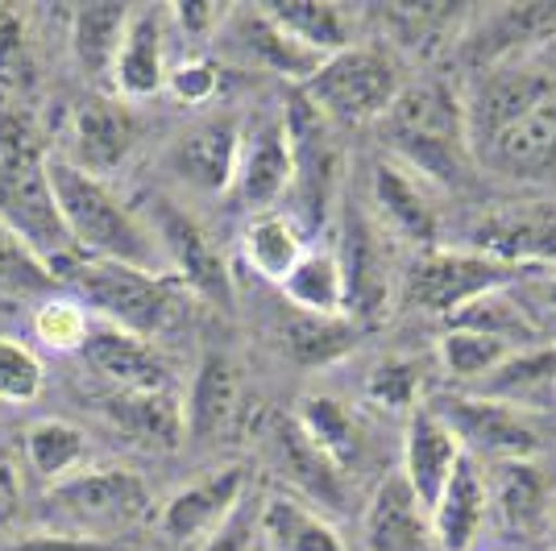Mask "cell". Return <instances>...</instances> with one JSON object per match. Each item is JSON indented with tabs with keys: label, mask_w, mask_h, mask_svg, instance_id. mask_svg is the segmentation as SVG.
Returning a JSON list of instances; mask_svg holds the SVG:
<instances>
[{
	"label": "cell",
	"mask_w": 556,
	"mask_h": 551,
	"mask_svg": "<svg viewBox=\"0 0 556 551\" xmlns=\"http://www.w3.org/2000/svg\"><path fill=\"white\" fill-rule=\"evenodd\" d=\"M553 535H556V518H553Z\"/></svg>",
	"instance_id": "obj_52"
},
{
	"label": "cell",
	"mask_w": 556,
	"mask_h": 551,
	"mask_svg": "<svg viewBox=\"0 0 556 551\" xmlns=\"http://www.w3.org/2000/svg\"><path fill=\"white\" fill-rule=\"evenodd\" d=\"M47 170L59 216L67 225L75 253H84V261H121L134 270L166 274V257L154 229H146L104 179H92L79 166H71L67 154H50Z\"/></svg>",
	"instance_id": "obj_3"
},
{
	"label": "cell",
	"mask_w": 556,
	"mask_h": 551,
	"mask_svg": "<svg viewBox=\"0 0 556 551\" xmlns=\"http://www.w3.org/2000/svg\"><path fill=\"white\" fill-rule=\"evenodd\" d=\"M441 419L457 436L462 452L469 448V457L482 452L494 464H507V460H535L544 452L540 419L523 411L519 402H503L486 394H457L444 402Z\"/></svg>",
	"instance_id": "obj_9"
},
{
	"label": "cell",
	"mask_w": 556,
	"mask_h": 551,
	"mask_svg": "<svg viewBox=\"0 0 556 551\" xmlns=\"http://www.w3.org/2000/svg\"><path fill=\"white\" fill-rule=\"evenodd\" d=\"M366 548L370 551H441L428 510L412 498L407 482L391 473L366 505Z\"/></svg>",
	"instance_id": "obj_24"
},
{
	"label": "cell",
	"mask_w": 556,
	"mask_h": 551,
	"mask_svg": "<svg viewBox=\"0 0 556 551\" xmlns=\"http://www.w3.org/2000/svg\"><path fill=\"white\" fill-rule=\"evenodd\" d=\"M54 286H59V278L34 257V249H25L13 232L0 225V295L22 299V295H47Z\"/></svg>",
	"instance_id": "obj_42"
},
{
	"label": "cell",
	"mask_w": 556,
	"mask_h": 551,
	"mask_svg": "<svg viewBox=\"0 0 556 551\" xmlns=\"http://www.w3.org/2000/svg\"><path fill=\"white\" fill-rule=\"evenodd\" d=\"M225 34H229V47L250 59L254 67L275 71L282 79H295V84H307L316 71L325 67V54L300 47L287 29L278 22H270V13L262 4H250V9H229L225 13Z\"/></svg>",
	"instance_id": "obj_16"
},
{
	"label": "cell",
	"mask_w": 556,
	"mask_h": 551,
	"mask_svg": "<svg viewBox=\"0 0 556 551\" xmlns=\"http://www.w3.org/2000/svg\"><path fill=\"white\" fill-rule=\"evenodd\" d=\"M163 88H170V95H175L179 104H204V100H212L216 88H220V71H216V63H208V59H187V63L166 71Z\"/></svg>",
	"instance_id": "obj_46"
},
{
	"label": "cell",
	"mask_w": 556,
	"mask_h": 551,
	"mask_svg": "<svg viewBox=\"0 0 556 551\" xmlns=\"http://www.w3.org/2000/svg\"><path fill=\"white\" fill-rule=\"evenodd\" d=\"M84 361L109 377L121 394H146V390H170V366L159 348L141 336H129L121 328L100 323L84 341Z\"/></svg>",
	"instance_id": "obj_18"
},
{
	"label": "cell",
	"mask_w": 556,
	"mask_h": 551,
	"mask_svg": "<svg viewBox=\"0 0 556 551\" xmlns=\"http://www.w3.org/2000/svg\"><path fill=\"white\" fill-rule=\"evenodd\" d=\"M4 551H113L109 543H92V539H71V535H34V539H22V543H13V548Z\"/></svg>",
	"instance_id": "obj_49"
},
{
	"label": "cell",
	"mask_w": 556,
	"mask_h": 551,
	"mask_svg": "<svg viewBox=\"0 0 556 551\" xmlns=\"http://www.w3.org/2000/svg\"><path fill=\"white\" fill-rule=\"evenodd\" d=\"M337 266H341V282H345V320H353L357 328L387 320L394 303L391 253L370 225V216H362V212L345 216Z\"/></svg>",
	"instance_id": "obj_11"
},
{
	"label": "cell",
	"mask_w": 556,
	"mask_h": 551,
	"mask_svg": "<svg viewBox=\"0 0 556 551\" xmlns=\"http://www.w3.org/2000/svg\"><path fill=\"white\" fill-rule=\"evenodd\" d=\"M47 158L38 120L25 108H0V225L63 282L84 257L75 253L59 216Z\"/></svg>",
	"instance_id": "obj_1"
},
{
	"label": "cell",
	"mask_w": 556,
	"mask_h": 551,
	"mask_svg": "<svg viewBox=\"0 0 556 551\" xmlns=\"http://www.w3.org/2000/svg\"><path fill=\"white\" fill-rule=\"evenodd\" d=\"M515 266H503L478 249H416L403 270V295L412 307L428 316H457L465 303L482 299L490 291H503Z\"/></svg>",
	"instance_id": "obj_8"
},
{
	"label": "cell",
	"mask_w": 556,
	"mask_h": 551,
	"mask_svg": "<svg viewBox=\"0 0 556 551\" xmlns=\"http://www.w3.org/2000/svg\"><path fill=\"white\" fill-rule=\"evenodd\" d=\"M166 4H146V9H129V22L121 34V47L113 59L116 95L125 100H146L159 95L166 84Z\"/></svg>",
	"instance_id": "obj_17"
},
{
	"label": "cell",
	"mask_w": 556,
	"mask_h": 551,
	"mask_svg": "<svg viewBox=\"0 0 556 551\" xmlns=\"http://www.w3.org/2000/svg\"><path fill=\"white\" fill-rule=\"evenodd\" d=\"M282 295L300 316H320V320H337L345 316V282H341V266L337 253L328 249H307L300 266L278 282Z\"/></svg>",
	"instance_id": "obj_33"
},
{
	"label": "cell",
	"mask_w": 556,
	"mask_h": 551,
	"mask_svg": "<svg viewBox=\"0 0 556 551\" xmlns=\"http://www.w3.org/2000/svg\"><path fill=\"white\" fill-rule=\"evenodd\" d=\"M300 427L307 432V439L332 460V469L345 473H366L374 452H378V436L370 432V423L357 411H349L345 402L328 398V394H312L300 407Z\"/></svg>",
	"instance_id": "obj_21"
},
{
	"label": "cell",
	"mask_w": 556,
	"mask_h": 551,
	"mask_svg": "<svg viewBox=\"0 0 556 551\" xmlns=\"http://www.w3.org/2000/svg\"><path fill=\"white\" fill-rule=\"evenodd\" d=\"M154 236H159V249L175 266V278L184 282L187 295L212 303L220 311L232 307V278L225 257L216 253V245L208 241V232L200 229L187 212L170 204L154 207Z\"/></svg>",
	"instance_id": "obj_12"
},
{
	"label": "cell",
	"mask_w": 556,
	"mask_h": 551,
	"mask_svg": "<svg viewBox=\"0 0 556 551\" xmlns=\"http://www.w3.org/2000/svg\"><path fill=\"white\" fill-rule=\"evenodd\" d=\"M241 411V377L225 353H208L184 398V436L212 444L225 439Z\"/></svg>",
	"instance_id": "obj_23"
},
{
	"label": "cell",
	"mask_w": 556,
	"mask_h": 551,
	"mask_svg": "<svg viewBox=\"0 0 556 551\" xmlns=\"http://www.w3.org/2000/svg\"><path fill=\"white\" fill-rule=\"evenodd\" d=\"M473 249L503 261H556V207H532V212H498L473 229Z\"/></svg>",
	"instance_id": "obj_27"
},
{
	"label": "cell",
	"mask_w": 556,
	"mask_h": 551,
	"mask_svg": "<svg viewBox=\"0 0 556 551\" xmlns=\"http://www.w3.org/2000/svg\"><path fill=\"white\" fill-rule=\"evenodd\" d=\"M457 460H462V444L448 432V423H444L437 411H424V407H419V411L412 414V423H407L403 473H399V477L407 482L412 498H416L428 514H432L441 489L448 485V477H453Z\"/></svg>",
	"instance_id": "obj_20"
},
{
	"label": "cell",
	"mask_w": 556,
	"mask_h": 551,
	"mask_svg": "<svg viewBox=\"0 0 556 551\" xmlns=\"http://www.w3.org/2000/svg\"><path fill=\"white\" fill-rule=\"evenodd\" d=\"M237 154H241V129L220 116V120H204L187 129L170 145V170L195 191L225 195L237 183Z\"/></svg>",
	"instance_id": "obj_22"
},
{
	"label": "cell",
	"mask_w": 556,
	"mask_h": 551,
	"mask_svg": "<svg viewBox=\"0 0 556 551\" xmlns=\"http://www.w3.org/2000/svg\"><path fill=\"white\" fill-rule=\"evenodd\" d=\"M490 505H486V473L478 457L462 452L457 469L448 485L441 489V498L432 505V535H437V548L444 551H469L482 535V523H486Z\"/></svg>",
	"instance_id": "obj_25"
},
{
	"label": "cell",
	"mask_w": 556,
	"mask_h": 551,
	"mask_svg": "<svg viewBox=\"0 0 556 551\" xmlns=\"http://www.w3.org/2000/svg\"><path fill=\"white\" fill-rule=\"evenodd\" d=\"M257 539L266 543V551H345L337 527L320 510L287 494L257 502Z\"/></svg>",
	"instance_id": "obj_28"
},
{
	"label": "cell",
	"mask_w": 556,
	"mask_h": 551,
	"mask_svg": "<svg viewBox=\"0 0 556 551\" xmlns=\"http://www.w3.org/2000/svg\"><path fill=\"white\" fill-rule=\"evenodd\" d=\"M469 133H482L494 170L540 183L556 175V84L548 75L498 67L478 95Z\"/></svg>",
	"instance_id": "obj_2"
},
{
	"label": "cell",
	"mask_w": 556,
	"mask_h": 551,
	"mask_svg": "<svg viewBox=\"0 0 556 551\" xmlns=\"http://www.w3.org/2000/svg\"><path fill=\"white\" fill-rule=\"evenodd\" d=\"M138 145V120L121 100H84L71 113V166L92 179H109Z\"/></svg>",
	"instance_id": "obj_15"
},
{
	"label": "cell",
	"mask_w": 556,
	"mask_h": 551,
	"mask_svg": "<svg viewBox=\"0 0 556 551\" xmlns=\"http://www.w3.org/2000/svg\"><path fill=\"white\" fill-rule=\"evenodd\" d=\"M556 38V4H507L490 13L473 34V54L490 63H507L519 50Z\"/></svg>",
	"instance_id": "obj_30"
},
{
	"label": "cell",
	"mask_w": 556,
	"mask_h": 551,
	"mask_svg": "<svg viewBox=\"0 0 556 551\" xmlns=\"http://www.w3.org/2000/svg\"><path fill=\"white\" fill-rule=\"evenodd\" d=\"M548 303L556 307V278H548Z\"/></svg>",
	"instance_id": "obj_51"
},
{
	"label": "cell",
	"mask_w": 556,
	"mask_h": 551,
	"mask_svg": "<svg viewBox=\"0 0 556 551\" xmlns=\"http://www.w3.org/2000/svg\"><path fill=\"white\" fill-rule=\"evenodd\" d=\"M266 448L275 460L278 477L300 494L303 505L312 510H345L349 502V482L332 469V460L307 439V432L300 427L295 414H278L270 419V432H266Z\"/></svg>",
	"instance_id": "obj_13"
},
{
	"label": "cell",
	"mask_w": 556,
	"mask_h": 551,
	"mask_svg": "<svg viewBox=\"0 0 556 551\" xmlns=\"http://www.w3.org/2000/svg\"><path fill=\"white\" fill-rule=\"evenodd\" d=\"M382 138L394 162L419 175L424 183L453 187L469 162V116L444 84L403 88L391 113L382 116Z\"/></svg>",
	"instance_id": "obj_4"
},
{
	"label": "cell",
	"mask_w": 556,
	"mask_h": 551,
	"mask_svg": "<svg viewBox=\"0 0 556 551\" xmlns=\"http://www.w3.org/2000/svg\"><path fill=\"white\" fill-rule=\"evenodd\" d=\"M374 200H378L382 220H387L399 236H407L416 249H432V245H437V236H441L437 204H432L424 179L412 175L407 166L382 162V166L374 170Z\"/></svg>",
	"instance_id": "obj_26"
},
{
	"label": "cell",
	"mask_w": 556,
	"mask_h": 551,
	"mask_svg": "<svg viewBox=\"0 0 556 551\" xmlns=\"http://www.w3.org/2000/svg\"><path fill=\"white\" fill-rule=\"evenodd\" d=\"M510 353H515V348H507L503 341H494V336L453 328V332H444V341H441V366H444V373L457 377V382H486Z\"/></svg>",
	"instance_id": "obj_39"
},
{
	"label": "cell",
	"mask_w": 556,
	"mask_h": 551,
	"mask_svg": "<svg viewBox=\"0 0 556 551\" xmlns=\"http://www.w3.org/2000/svg\"><path fill=\"white\" fill-rule=\"evenodd\" d=\"M556 382V345H532V348H515L503 366L486 377V398H519V394H532L540 386H553Z\"/></svg>",
	"instance_id": "obj_40"
},
{
	"label": "cell",
	"mask_w": 556,
	"mask_h": 551,
	"mask_svg": "<svg viewBox=\"0 0 556 551\" xmlns=\"http://www.w3.org/2000/svg\"><path fill=\"white\" fill-rule=\"evenodd\" d=\"M291 141H287V125L282 113L254 120V129L241 138V154H237V195L250 207L270 212L278 195L291 191Z\"/></svg>",
	"instance_id": "obj_19"
},
{
	"label": "cell",
	"mask_w": 556,
	"mask_h": 551,
	"mask_svg": "<svg viewBox=\"0 0 556 551\" xmlns=\"http://www.w3.org/2000/svg\"><path fill=\"white\" fill-rule=\"evenodd\" d=\"M50 514L59 523L54 535L104 543V535L138 527L150 514V489L129 469H92L50 489Z\"/></svg>",
	"instance_id": "obj_6"
},
{
	"label": "cell",
	"mask_w": 556,
	"mask_h": 551,
	"mask_svg": "<svg viewBox=\"0 0 556 551\" xmlns=\"http://www.w3.org/2000/svg\"><path fill=\"white\" fill-rule=\"evenodd\" d=\"M548 485L532 469V460H507L486 473V505L507 530H532L544 518Z\"/></svg>",
	"instance_id": "obj_32"
},
{
	"label": "cell",
	"mask_w": 556,
	"mask_h": 551,
	"mask_svg": "<svg viewBox=\"0 0 556 551\" xmlns=\"http://www.w3.org/2000/svg\"><path fill=\"white\" fill-rule=\"evenodd\" d=\"M241 253L254 266V274L282 282V278L300 266L307 245H303V229L291 216H282V212H257L254 220L245 225Z\"/></svg>",
	"instance_id": "obj_34"
},
{
	"label": "cell",
	"mask_w": 556,
	"mask_h": 551,
	"mask_svg": "<svg viewBox=\"0 0 556 551\" xmlns=\"http://www.w3.org/2000/svg\"><path fill=\"white\" fill-rule=\"evenodd\" d=\"M29 79V22L25 9L0 0V84Z\"/></svg>",
	"instance_id": "obj_45"
},
{
	"label": "cell",
	"mask_w": 556,
	"mask_h": 551,
	"mask_svg": "<svg viewBox=\"0 0 556 551\" xmlns=\"http://www.w3.org/2000/svg\"><path fill=\"white\" fill-rule=\"evenodd\" d=\"M67 278L109 328H121L141 341H154L184 316L187 291L175 274H150L121 261H79Z\"/></svg>",
	"instance_id": "obj_5"
},
{
	"label": "cell",
	"mask_w": 556,
	"mask_h": 551,
	"mask_svg": "<svg viewBox=\"0 0 556 551\" xmlns=\"http://www.w3.org/2000/svg\"><path fill=\"white\" fill-rule=\"evenodd\" d=\"M22 505V482H17V469L9 460H0V527L17 514Z\"/></svg>",
	"instance_id": "obj_50"
},
{
	"label": "cell",
	"mask_w": 556,
	"mask_h": 551,
	"mask_svg": "<svg viewBox=\"0 0 556 551\" xmlns=\"http://www.w3.org/2000/svg\"><path fill=\"white\" fill-rule=\"evenodd\" d=\"M25 460H29L34 477L54 489V485H63L75 473H84L88 436L67 419H38L25 432Z\"/></svg>",
	"instance_id": "obj_35"
},
{
	"label": "cell",
	"mask_w": 556,
	"mask_h": 551,
	"mask_svg": "<svg viewBox=\"0 0 556 551\" xmlns=\"http://www.w3.org/2000/svg\"><path fill=\"white\" fill-rule=\"evenodd\" d=\"M129 22V4H113V0H96V4H79L71 13V50L75 63L88 75H109L121 47V34Z\"/></svg>",
	"instance_id": "obj_36"
},
{
	"label": "cell",
	"mask_w": 556,
	"mask_h": 551,
	"mask_svg": "<svg viewBox=\"0 0 556 551\" xmlns=\"http://www.w3.org/2000/svg\"><path fill=\"white\" fill-rule=\"evenodd\" d=\"M282 125H287V141H291V191L300 195L303 220L325 225L332 191H337V175H341V154L332 141V125H328L320 108L295 92L282 108Z\"/></svg>",
	"instance_id": "obj_10"
},
{
	"label": "cell",
	"mask_w": 556,
	"mask_h": 551,
	"mask_svg": "<svg viewBox=\"0 0 556 551\" xmlns=\"http://www.w3.org/2000/svg\"><path fill=\"white\" fill-rule=\"evenodd\" d=\"M362 341V328L345 316L320 320V316H291L282 323V348L303 369H325L332 361L349 357Z\"/></svg>",
	"instance_id": "obj_37"
},
{
	"label": "cell",
	"mask_w": 556,
	"mask_h": 551,
	"mask_svg": "<svg viewBox=\"0 0 556 551\" xmlns=\"http://www.w3.org/2000/svg\"><path fill=\"white\" fill-rule=\"evenodd\" d=\"M262 9L300 47L316 50L325 59L353 47V17H349L341 4H328V0H275V4H262Z\"/></svg>",
	"instance_id": "obj_31"
},
{
	"label": "cell",
	"mask_w": 556,
	"mask_h": 551,
	"mask_svg": "<svg viewBox=\"0 0 556 551\" xmlns=\"http://www.w3.org/2000/svg\"><path fill=\"white\" fill-rule=\"evenodd\" d=\"M403 92L399 71L366 47H349L341 54L325 59V67L316 71L303 95L320 108L328 125H370L391 113V104Z\"/></svg>",
	"instance_id": "obj_7"
},
{
	"label": "cell",
	"mask_w": 556,
	"mask_h": 551,
	"mask_svg": "<svg viewBox=\"0 0 556 551\" xmlns=\"http://www.w3.org/2000/svg\"><path fill=\"white\" fill-rule=\"evenodd\" d=\"M254 543H257V502L245 494L241 505L204 539V551H254Z\"/></svg>",
	"instance_id": "obj_47"
},
{
	"label": "cell",
	"mask_w": 556,
	"mask_h": 551,
	"mask_svg": "<svg viewBox=\"0 0 556 551\" xmlns=\"http://www.w3.org/2000/svg\"><path fill=\"white\" fill-rule=\"evenodd\" d=\"M104 414L116 423V432L138 439L146 448H179L184 444V402L170 390L121 394L104 402Z\"/></svg>",
	"instance_id": "obj_29"
},
{
	"label": "cell",
	"mask_w": 556,
	"mask_h": 551,
	"mask_svg": "<svg viewBox=\"0 0 556 551\" xmlns=\"http://www.w3.org/2000/svg\"><path fill=\"white\" fill-rule=\"evenodd\" d=\"M92 332V320L84 311V303L75 299H47L34 311V336L50 348V353H79Z\"/></svg>",
	"instance_id": "obj_43"
},
{
	"label": "cell",
	"mask_w": 556,
	"mask_h": 551,
	"mask_svg": "<svg viewBox=\"0 0 556 551\" xmlns=\"http://www.w3.org/2000/svg\"><path fill=\"white\" fill-rule=\"evenodd\" d=\"M42 382H47L42 357L22 341L0 336V402H13V407L34 402L42 394Z\"/></svg>",
	"instance_id": "obj_44"
},
{
	"label": "cell",
	"mask_w": 556,
	"mask_h": 551,
	"mask_svg": "<svg viewBox=\"0 0 556 551\" xmlns=\"http://www.w3.org/2000/svg\"><path fill=\"white\" fill-rule=\"evenodd\" d=\"M225 13H229V9L208 4V0H179V4L166 9V17L179 25L184 34H191V38H208V34H216L220 22H225Z\"/></svg>",
	"instance_id": "obj_48"
},
{
	"label": "cell",
	"mask_w": 556,
	"mask_h": 551,
	"mask_svg": "<svg viewBox=\"0 0 556 551\" xmlns=\"http://www.w3.org/2000/svg\"><path fill=\"white\" fill-rule=\"evenodd\" d=\"M453 328H465V332H482V336H494L507 348H532L535 345V323L528 320V311L503 291H490L482 299L465 303L457 316H448Z\"/></svg>",
	"instance_id": "obj_38"
},
{
	"label": "cell",
	"mask_w": 556,
	"mask_h": 551,
	"mask_svg": "<svg viewBox=\"0 0 556 551\" xmlns=\"http://www.w3.org/2000/svg\"><path fill=\"white\" fill-rule=\"evenodd\" d=\"M245 485H250V473L241 464H229V469H216L200 482L184 485L166 498L163 514V535L179 548H191V543H204L212 530L229 518L232 510L245 498Z\"/></svg>",
	"instance_id": "obj_14"
},
{
	"label": "cell",
	"mask_w": 556,
	"mask_h": 551,
	"mask_svg": "<svg viewBox=\"0 0 556 551\" xmlns=\"http://www.w3.org/2000/svg\"><path fill=\"white\" fill-rule=\"evenodd\" d=\"M424 394V369L407 357H382L366 373V398L387 414H416Z\"/></svg>",
	"instance_id": "obj_41"
}]
</instances>
